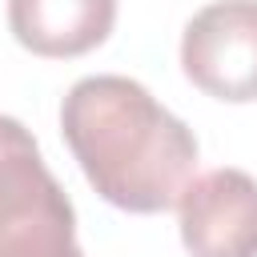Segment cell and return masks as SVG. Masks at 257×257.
I'll return each mask as SVG.
<instances>
[{
    "mask_svg": "<svg viewBox=\"0 0 257 257\" xmlns=\"http://www.w3.org/2000/svg\"><path fill=\"white\" fill-rule=\"evenodd\" d=\"M116 0H8L12 36L48 60H72L108 40Z\"/></svg>",
    "mask_w": 257,
    "mask_h": 257,
    "instance_id": "obj_5",
    "label": "cell"
},
{
    "mask_svg": "<svg viewBox=\"0 0 257 257\" xmlns=\"http://www.w3.org/2000/svg\"><path fill=\"white\" fill-rule=\"evenodd\" d=\"M177 213L189 257H257V181L245 169L193 177Z\"/></svg>",
    "mask_w": 257,
    "mask_h": 257,
    "instance_id": "obj_4",
    "label": "cell"
},
{
    "mask_svg": "<svg viewBox=\"0 0 257 257\" xmlns=\"http://www.w3.org/2000/svg\"><path fill=\"white\" fill-rule=\"evenodd\" d=\"M185 76L225 104L257 100V0H213L181 36Z\"/></svg>",
    "mask_w": 257,
    "mask_h": 257,
    "instance_id": "obj_3",
    "label": "cell"
},
{
    "mask_svg": "<svg viewBox=\"0 0 257 257\" xmlns=\"http://www.w3.org/2000/svg\"><path fill=\"white\" fill-rule=\"evenodd\" d=\"M60 133L88 185L124 213H165L193 185V128L128 76L76 80L60 104Z\"/></svg>",
    "mask_w": 257,
    "mask_h": 257,
    "instance_id": "obj_1",
    "label": "cell"
},
{
    "mask_svg": "<svg viewBox=\"0 0 257 257\" xmlns=\"http://www.w3.org/2000/svg\"><path fill=\"white\" fill-rule=\"evenodd\" d=\"M0 257H84L72 201L16 116H0Z\"/></svg>",
    "mask_w": 257,
    "mask_h": 257,
    "instance_id": "obj_2",
    "label": "cell"
}]
</instances>
